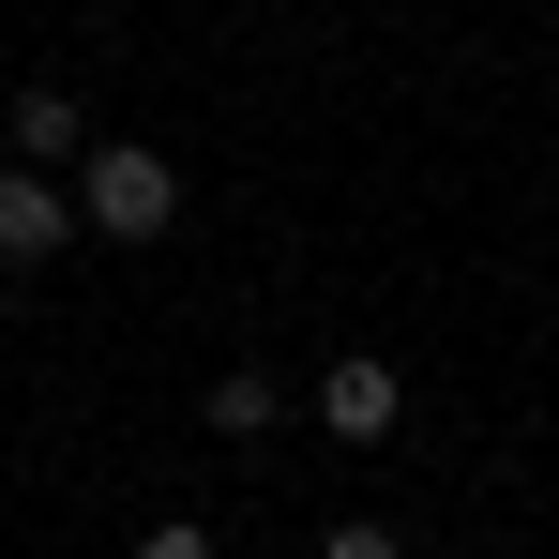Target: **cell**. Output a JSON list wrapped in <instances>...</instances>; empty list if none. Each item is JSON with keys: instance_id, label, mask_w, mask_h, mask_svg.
<instances>
[{"instance_id": "cell-6", "label": "cell", "mask_w": 559, "mask_h": 559, "mask_svg": "<svg viewBox=\"0 0 559 559\" xmlns=\"http://www.w3.org/2000/svg\"><path fill=\"white\" fill-rule=\"evenodd\" d=\"M136 559H212V530H197V514H152V530H136Z\"/></svg>"}, {"instance_id": "cell-2", "label": "cell", "mask_w": 559, "mask_h": 559, "mask_svg": "<svg viewBox=\"0 0 559 559\" xmlns=\"http://www.w3.org/2000/svg\"><path fill=\"white\" fill-rule=\"evenodd\" d=\"M76 227H92V212H76V182H46V167H0V273H46Z\"/></svg>"}, {"instance_id": "cell-3", "label": "cell", "mask_w": 559, "mask_h": 559, "mask_svg": "<svg viewBox=\"0 0 559 559\" xmlns=\"http://www.w3.org/2000/svg\"><path fill=\"white\" fill-rule=\"evenodd\" d=\"M318 424H333V439H348V454H378V439H393V424H408V378L378 364V348H348V364L318 378Z\"/></svg>"}, {"instance_id": "cell-1", "label": "cell", "mask_w": 559, "mask_h": 559, "mask_svg": "<svg viewBox=\"0 0 559 559\" xmlns=\"http://www.w3.org/2000/svg\"><path fill=\"white\" fill-rule=\"evenodd\" d=\"M76 212H92V242H167L182 227V167L136 152V136H92L76 152Z\"/></svg>"}, {"instance_id": "cell-4", "label": "cell", "mask_w": 559, "mask_h": 559, "mask_svg": "<svg viewBox=\"0 0 559 559\" xmlns=\"http://www.w3.org/2000/svg\"><path fill=\"white\" fill-rule=\"evenodd\" d=\"M0 136H15V167H76V152H92L76 92H15V121H0Z\"/></svg>"}, {"instance_id": "cell-7", "label": "cell", "mask_w": 559, "mask_h": 559, "mask_svg": "<svg viewBox=\"0 0 559 559\" xmlns=\"http://www.w3.org/2000/svg\"><path fill=\"white\" fill-rule=\"evenodd\" d=\"M318 559H408V545H393V530H364V514H348V530H318Z\"/></svg>"}, {"instance_id": "cell-5", "label": "cell", "mask_w": 559, "mask_h": 559, "mask_svg": "<svg viewBox=\"0 0 559 559\" xmlns=\"http://www.w3.org/2000/svg\"><path fill=\"white\" fill-rule=\"evenodd\" d=\"M197 424H212V439H258V424H287V393H273L258 364H227L212 393H197Z\"/></svg>"}]
</instances>
